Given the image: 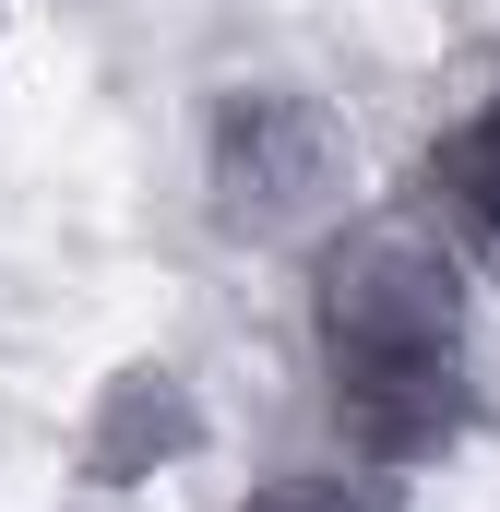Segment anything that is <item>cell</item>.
Here are the masks:
<instances>
[{"mask_svg": "<svg viewBox=\"0 0 500 512\" xmlns=\"http://www.w3.org/2000/svg\"><path fill=\"white\" fill-rule=\"evenodd\" d=\"M310 370L346 465L417 477L477 441V274L441 215L358 203L310 251Z\"/></svg>", "mask_w": 500, "mask_h": 512, "instance_id": "1", "label": "cell"}, {"mask_svg": "<svg viewBox=\"0 0 500 512\" xmlns=\"http://www.w3.org/2000/svg\"><path fill=\"white\" fill-rule=\"evenodd\" d=\"M358 215V131L334 120V96L239 72L203 108V227L227 251H322Z\"/></svg>", "mask_w": 500, "mask_h": 512, "instance_id": "2", "label": "cell"}, {"mask_svg": "<svg viewBox=\"0 0 500 512\" xmlns=\"http://www.w3.org/2000/svg\"><path fill=\"white\" fill-rule=\"evenodd\" d=\"M203 453H215V405L155 346L120 358L108 382L84 393V417H72V489H96V501H131V489H155V477H179Z\"/></svg>", "mask_w": 500, "mask_h": 512, "instance_id": "3", "label": "cell"}, {"mask_svg": "<svg viewBox=\"0 0 500 512\" xmlns=\"http://www.w3.org/2000/svg\"><path fill=\"white\" fill-rule=\"evenodd\" d=\"M417 179H429V215H453L465 239H489V251H500V60H489V84L465 96V120L429 131Z\"/></svg>", "mask_w": 500, "mask_h": 512, "instance_id": "4", "label": "cell"}, {"mask_svg": "<svg viewBox=\"0 0 500 512\" xmlns=\"http://www.w3.org/2000/svg\"><path fill=\"white\" fill-rule=\"evenodd\" d=\"M227 512H405V501H393L381 465H274V477H250Z\"/></svg>", "mask_w": 500, "mask_h": 512, "instance_id": "5", "label": "cell"}, {"mask_svg": "<svg viewBox=\"0 0 500 512\" xmlns=\"http://www.w3.org/2000/svg\"><path fill=\"white\" fill-rule=\"evenodd\" d=\"M0 24H12V0H0Z\"/></svg>", "mask_w": 500, "mask_h": 512, "instance_id": "6", "label": "cell"}]
</instances>
